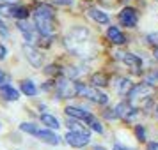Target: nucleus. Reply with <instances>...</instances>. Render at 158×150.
<instances>
[{
    "label": "nucleus",
    "mask_w": 158,
    "mask_h": 150,
    "mask_svg": "<svg viewBox=\"0 0 158 150\" xmlns=\"http://www.w3.org/2000/svg\"><path fill=\"white\" fill-rule=\"evenodd\" d=\"M53 21H55V11H53L52 6H46V4L36 6V9H34V25L39 30L41 37H46V39L53 37V32H55Z\"/></svg>",
    "instance_id": "1"
},
{
    "label": "nucleus",
    "mask_w": 158,
    "mask_h": 150,
    "mask_svg": "<svg viewBox=\"0 0 158 150\" xmlns=\"http://www.w3.org/2000/svg\"><path fill=\"white\" fill-rule=\"evenodd\" d=\"M77 92L80 97H85V99L93 101L96 104H107L108 97L107 94H103L98 90V87L94 85H84V83H77Z\"/></svg>",
    "instance_id": "2"
},
{
    "label": "nucleus",
    "mask_w": 158,
    "mask_h": 150,
    "mask_svg": "<svg viewBox=\"0 0 158 150\" xmlns=\"http://www.w3.org/2000/svg\"><path fill=\"white\" fill-rule=\"evenodd\" d=\"M55 92H57V95L60 99H71L75 95H78V92H77V83L71 78L59 79L57 85H55Z\"/></svg>",
    "instance_id": "3"
},
{
    "label": "nucleus",
    "mask_w": 158,
    "mask_h": 150,
    "mask_svg": "<svg viewBox=\"0 0 158 150\" xmlns=\"http://www.w3.org/2000/svg\"><path fill=\"white\" fill-rule=\"evenodd\" d=\"M0 14L7 16V18H16V20H27L29 18V11L23 6L18 4H0Z\"/></svg>",
    "instance_id": "4"
},
{
    "label": "nucleus",
    "mask_w": 158,
    "mask_h": 150,
    "mask_svg": "<svg viewBox=\"0 0 158 150\" xmlns=\"http://www.w3.org/2000/svg\"><path fill=\"white\" fill-rule=\"evenodd\" d=\"M18 30L23 34L25 41L29 44H36L37 39H41V34H39V30L36 29V25H30V23L25 21V20H20V21H18Z\"/></svg>",
    "instance_id": "5"
},
{
    "label": "nucleus",
    "mask_w": 158,
    "mask_h": 150,
    "mask_svg": "<svg viewBox=\"0 0 158 150\" xmlns=\"http://www.w3.org/2000/svg\"><path fill=\"white\" fill-rule=\"evenodd\" d=\"M66 141H68V145H71L75 148H82L91 141V136H89L87 131H69L66 134Z\"/></svg>",
    "instance_id": "6"
},
{
    "label": "nucleus",
    "mask_w": 158,
    "mask_h": 150,
    "mask_svg": "<svg viewBox=\"0 0 158 150\" xmlns=\"http://www.w3.org/2000/svg\"><path fill=\"white\" fill-rule=\"evenodd\" d=\"M115 58L121 60L123 64H126L128 67H131L135 72H140V67H142V60L133 55V53H128V51H117L115 53Z\"/></svg>",
    "instance_id": "7"
},
{
    "label": "nucleus",
    "mask_w": 158,
    "mask_h": 150,
    "mask_svg": "<svg viewBox=\"0 0 158 150\" xmlns=\"http://www.w3.org/2000/svg\"><path fill=\"white\" fill-rule=\"evenodd\" d=\"M151 94H153V87L148 85V83H140V85H133V88L128 94V97L131 102H135V101L148 99Z\"/></svg>",
    "instance_id": "8"
},
{
    "label": "nucleus",
    "mask_w": 158,
    "mask_h": 150,
    "mask_svg": "<svg viewBox=\"0 0 158 150\" xmlns=\"http://www.w3.org/2000/svg\"><path fill=\"white\" fill-rule=\"evenodd\" d=\"M114 110H115V113H117V118H123V120H131L137 115V110L133 108V102L130 99L119 102Z\"/></svg>",
    "instance_id": "9"
},
{
    "label": "nucleus",
    "mask_w": 158,
    "mask_h": 150,
    "mask_svg": "<svg viewBox=\"0 0 158 150\" xmlns=\"http://www.w3.org/2000/svg\"><path fill=\"white\" fill-rule=\"evenodd\" d=\"M23 53H25L27 60H29L34 67H41V65H43V55H41V51L37 50L36 46H32V44H29V43L23 44Z\"/></svg>",
    "instance_id": "10"
},
{
    "label": "nucleus",
    "mask_w": 158,
    "mask_h": 150,
    "mask_svg": "<svg viewBox=\"0 0 158 150\" xmlns=\"http://www.w3.org/2000/svg\"><path fill=\"white\" fill-rule=\"evenodd\" d=\"M117 20H119V23H121L123 27H135L137 25V20H139V16H137V11L133 7H124L119 13V16H117Z\"/></svg>",
    "instance_id": "11"
},
{
    "label": "nucleus",
    "mask_w": 158,
    "mask_h": 150,
    "mask_svg": "<svg viewBox=\"0 0 158 150\" xmlns=\"http://www.w3.org/2000/svg\"><path fill=\"white\" fill-rule=\"evenodd\" d=\"M36 138H39L41 141H44V143H48V145H59L60 143V138H59L52 129H39L37 127V131H36Z\"/></svg>",
    "instance_id": "12"
},
{
    "label": "nucleus",
    "mask_w": 158,
    "mask_h": 150,
    "mask_svg": "<svg viewBox=\"0 0 158 150\" xmlns=\"http://www.w3.org/2000/svg\"><path fill=\"white\" fill-rule=\"evenodd\" d=\"M87 14H89L91 20H94V21L98 23V25H108V21H110L107 13H103V11L98 9V7H89L87 9Z\"/></svg>",
    "instance_id": "13"
},
{
    "label": "nucleus",
    "mask_w": 158,
    "mask_h": 150,
    "mask_svg": "<svg viewBox=\"0 0 158 150\" xmlns=\"http://www.w3.org/2000/svg\"><path fill=\"white\" fill-rule=\"evenodd\" d=\"M64 111H66L68 117L77 118V120H84V122H87V118L91 117V113H89L87 110H82V108H77V106H68Z\"/></svg>",
    "instance_id": "14"
},
{
    "label": "nucleus",
    "mask_w": 158,
    "mask_h": 150,
    "mask_svg": "<svg viewBox=\"0 0 158 150\" xmlns=\"http://www.w3.org/2000/svg\"><path fill=\"white\" fill-rule=\"evenodd\" d=\"M107 37L112 41L114 44H117V46H121V44H124L126 43V37L123 36V32L117 27H108V30H107Z\"/></svg>",
    "instance_id": "15"
},
{
    "label": "nucleus",
    "mask_w": 158,
    "mask_h": 150,
    "mask_svg": "<svg viewBox=\"0 0 158 150\" xmlns=\"http://www.w3.org/2000/svg\"><path fill=\"white\" fill-rule=\"evenodd\" d=\"M114 87H115V90H117V94H121V95H128L130 90L133 88V83H131L128 78H117L115 79V83H114Z\"/></svg>",
    "instance_id": "16"
},
{
    "label": "nucleus",
    "mask_w": 158,
    "mask_h": 150,
    "mask_svg": "<svg viewBox=\"0 0 158 150\" xmlns=\"http://www.w3.org/2000/svg\"><path fill=\"white\" fill-rule=\"evenodd\" d=\"M0 92H2V95L7 101H18L20 99V92H18L13 85H7V83L0 85Z\"/></svg>",
    "instance_id": "17"
},
{
    "label": "nucleus",
    "mask_w": 158,
    "mask_h": 150,
    "mask_svg": "<svg viewBox=\"0 0 158 150\" xmlns=\"http://www.w3.org/2000/svg\"><path fill=\"white\" fill-rule=\"evenodd\" d=\"M41 122H43V125H46L48 129H59L60 127V125H59V120L50 113H43L41 115Z\"/></svg>",
    "instance_id": "18"
},
{
    "label": "nucleus",
    "mask_w": 158,
    "mask_h": 150,
    "mask_svg": "<svg viewBox=\"0 0 158 150\" xmlns=\"http://www.w3.org/2000/svg\"><path fill=\"white\" fill-rule=\"evenodd\" d=\"M22 92L25 94V95H29V97H34L37 94V88H36V85H34V81H30V79L22 81Z\"/></svg>",
    "instance_id": "19"
},
{
    "label": "nucleus",
    "mask_w": 158,
    "mask_h": 150,
    "mask_svg": "<svg viewBox=\"0 0 158 150\" xmlns=\"http://www.w3.org/2000/svg\"><path fill=\"white\" fill-rule=\"evenodd\" d=\"M87 125H89V127L93 129L94 133H103V125H101V122L98 120V118H96V117H93V115H91V117H89V118H87V122H85Z\"/></svg>",
    "instance_id": "20"
},
{
    "label": "nucleus",
    "mask_w": 158,
    "mask_h": 150,
    "mask_svg": "<svg viewBox=\"0 0 158 150\" xmlns=\"http://www.w3.org/2000/svg\"><path fill=\"white\" fill-rule=\"evenodd\" d=\"M93 85L94 87H105V85H108L107 76H105V74H101V72L94 74V76H93Z\"/></svg>",
    "instance_id": "21"
},
{
    "label": "nucleus",
    "mask_w": 158,
    "mask_h": 150,
    "mask_svg": "<svg viewBox=\"0 0 158 150\" xmlns=\"http://www.w3.org/2000/svg\"><path fill=\"white\" fill-rule=\"evenodd\" d=\"M20 129H22L23 133H27V134H36V131H37V125H34L32 122H23L22 125H20Z\"/></svg>",
    "instance_id": "22"
},
{
    "label": "nucleus",
    "mask_w": 158,
    "mask_h": 150,
    "mask_svg": "<svg viewBox=\"0 0 158 150\" xmlns=\"http://www.w3.org/2000/svg\"><path fill=\"white\" fill-rule=\"evenodd\" d=\"M144 83H148V85H151V87L158 85V72H151V74H148Z\"/></svg>",
    "instance_id": "23"
},
{
    "label": "nucleus",
    "mask_w": 158,
    "mask_h": 150,
    "mask_svg": "<svg viewBox=\"0 0 158 150\" xmlns=\"http://www.w3.org/2000/svg\"><path fill=\"white\" fill-rule=\"evenodd\" d=\"M135 134H137V138H139L140 141H146V129H144V125H137Z\"/></svg>",
    "instance_id": "24"
},
{
    "label": "nucleus",
    "mask_w": 158,
    "mask_h": 150,
    "mask_svg": "<svg viewBox=\"0 0 158 150\" xmlns=\"http://www.w3.org/2000/svg\"><path fill=\"white\" fill-rule=\"evenodd\" d=\"M146 41L149 44H153L155 48H158V32H153V34H149V36L146 37Z\"/></svg>",
    "instance_id": "25"
},
{
    "label": "nucleus",
    "mask_w": 158,
    "mask_h": 150,
    "mask_svg": "<svg viewBox=\"0 0 158 150\" xmlns=\"http://www.w3.org/2000/svg\"><path fill=\"white\" fill-rule=\"evenodd\" d=\"M53 2L59 6H73L75 4V0H53Z\"/></svg>",
    "instance_id": "26"
},
{
    "label": "nucleus",
    "mask_w": 158,
    "mask_h": 150,
    "mask_svg": "<svg viewBox=\"0 0 158 150\" xmlns=\"http://www.w3.org/2000/svg\"><path fill=\"white\" fill-rule=\"evenodd\" d=\"M0 34H2V36H9V30H7L6 23L2 21V20H0Z\"/></svg>",
    "instance_id": "27"
},
{
    "label": "nucleus",
    "mask_w": 158,
    "mask_h": 150,
    "mask_svg": "<svg viewBox=\"0 0 158 150\" xmlns=\"http://www.w3.org/2000/svg\"><path fill=\"white\" fill-rule=\"evenodd\" d=\"M6 55H7L6 46H4V44H0V60H4V58H6Z\"/></svg>",
    "instance_id": "28"
},
{
    "label": "nucleus",
    "mask_w": 158,
    "mask_h": 150,
    "mask_svg": "<svg viewBox=\"0 0 158 150\" xmlns=\"http://www.w3.org/2000/svg\"><path fill=\"white\" fill-rule=\"evenodd\" d=\"M146 150H158V141H151L148 143V148Z\"/></svg>",
    "instance_id": "29"
},
{
    "label": "nucleus",
    "mask_w": 158,
    "mask_h": 150,
    "mask_svg": "<svg viewBox=\"0 0 158 150\" xmlns=\"http://www.w3.org/2000/svg\"><path fill=\"white\" fill-rule=\"evenodd\" d=\"M114 150H131V148L124 147V145H119V143H115V145H114Z\"/></svg>",
    "instance_id": "30"
},
{
    "label": "nucleus",
    "mask_w": 158,
    "mask_h": 150,
    "mask_svg": "<svg viewBox=\"0 0 158 150\" xmlns=\"http://www.w3.org/2000/svg\"><path fill=\"white\" fill-rule=\"evenodd\" d=\"M4 79H6V74L0 71V85H4Z\"/></svg>",
    "instance_id": "31"
},
{
    "label": "nucleus",
    "mask_w": 158,
    "mask_h": 150,
    "mask_svg": "<svg viewBox=\"0 0 158 150\" xmlns=\"http://www.w3.org/2000/svg\"><path fill=\"white\" fill-rule=\"evenodd\" d=\"M4 2H7V4H18V0H4Z\"/></svg>",
    "instance_id": "32"
},
{
    "label": "nucleus",
    "mask_w": 158,
    "mask_h": 150,
    "mask_svg": "<svg viewBox=\"0 0 158 150\" xmlns=\"http://www.w3.org/2000/svg\"><path fill=\"white\" fill-rule=\"evenodd\" d=\"M155 58L158 60V48H155Z\"/></svg>",
    "instance_id": "33"
},
{
    "label": "nucleus",
    "mask_w": 158,
    "mask_h": 150,
    "mask_svg": "<svg viewBox=\"0 0 158 150\" xmlns=\"http://www.w3.org/2000/svg\"><path fill=\"white\" fill-rule=\"evenodd\" d=\"M155 115H156V118H158V106H156V113H155Z\"/></svg>",
    "instance_id": "34"
},
{
    "label": "nucleus",
    "mask_w": 158,
    "mask_h": 150,
    "mask_svg": "<svg viewBox=\"0 0 158 150\" xmlns=\"http://www.w3.org/2000/svg\"><path fill=\"white\" fill-rule=\"evenodd\" d=\"M96 150H105V148H101V147H100V148H96Z\"/></svg>",
    "instance_id": "35"
}]
</instances>
